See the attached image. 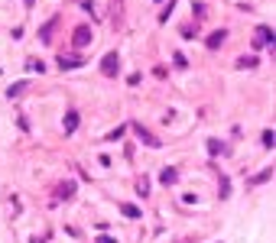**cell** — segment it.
<instances>
[{"label": "cell", "mask_w": 276, "mask_h": 243, "mask_svg": "<svg viewBox=\"0 0 276 243\" xmlns=\"http://www.w3.org/2000/svg\"><path fill=\"white\" fill-rule=\"evenodd\" d=\"M123 133H127V127H117V130H111V133H108V140H111V143H117Z\"/></svg>", "instance_id": "cell-16"}, {"label": "cell", "mask_w": 276, "mask_h": 243, "mask_svg": "<svg viewBox=\"0 0 276 243\" xmlns=\"http://www.w3.org/2000/svg\"><path fill=\"white\" fill-rule=\"evenodd\" d=\"M237 68H257V58H254V55H244V58H237Z\"/></svg>", "instance_id": "cell-14"}, {"label": "cell", "mask_w": 276, "mask_h": 243, "mask_svg": "<svg viewBox=\"0 0 276 243\" xmlns=\"http://www.w3.org/2000/svg\"><path fill=\"white\" fill-rule=\"evenodd\" d=\"M270 175H273V169H263V172H257V175L250 178V185H263V181H270Z\"/></svg>", "instance_id": "cell-11"}, {"label": "cell", "mask_w": 276, "mask_h": 243, "mask_svg": "<svg viewBox=\"0 0 276 243\" xmlns=\"http://www.w3.org/2000/svg\"><path fill=\"white\" fill-rule=\"evenodd\" d=\"M159 181H163L166 188L175 185V181H179V169H163V172H159Z\"/></svg>", "instance_id": "cell-8"}, {"label": "cell", "mask_w": 276, "mask_h": 243, "mask_svg": "<svg viewBox=\"0 0 276 243\" xmlns=\"http://www.w3.org/2000/svg\"><path fill=\"white\" fill-rule=\"evenodd\" d=\"M75 195V181H65V185H59V198H72Z\"/></svg>", "instance_id": "cell-12"}, {"label": "cell", "mask_w": 276, "mask_h": 243, "mask_svg": "<svg viewBox=\"0 0 276 243\" xmlns=\"http://www.w3.org/2000/svg\"><path fill=\"white\" fill-rule=\"evenodd\" d=\"M273 143H276V133H273V130H266V133H263V149H273Z\"/></svg>", "instance_id": "cell-15"}, {"label": "cell", "mask_w": 276, "mask_h": 243, "mask_svg": "<svg viewBox=\"0 0 276 243\" xmlns=\"http://www.w3.org/2000/svg\"><path fill=\"white\" fill-rule=\"evenodd\" d=\"M94 36H91V29H88V26H78L75 29V36H72V42H75V49H85L88 42H91Z\"/></svg>", "instance_id": "cell-3"}, {"label": "cell", "mask_w": 276, "mask_h": 243, "mask_svg": "<svg viewBox=\"0 0 276 243\" xmlns=\"http://www.w3.org/2000/svg\"><path fill=\"white\" fill-rule=\"evenodd\" d=\"M224 39H228V33H224V29H215L208 39H205V46H208V49H218V46H224Z\"/></svg>", "instance_id": "cell-5"}, {"label": "cell", "mask_w": 276, "mask_h": 243, "mask_svg": "<svg viewBox=\"0 0 276 243\" xmlns=\"http://www.w3.org/2000/svg\"><path fill=\"white\" fill-rule=\"evenodd\" d=\"M120 214L123 218H130V221H137V218H143V211H140L137 204H120Z\"/></svg>", "instance_id": "cell-10"}, {"label": "cell", "mask_w": 276, "mask_h": 243, "mask_svg": "<svg viewBox=\"0 0 276 243\" xmlns=\"http://www.w3.org/2000/svg\"><path fill=\"white\" fill-rule=\"evenodd\" d=\"M257 46H273V29L270 26H260V29H257Z\"/></svg>", "instance_id": "cell-7"}, {"label": "cell", "mask_w": 276, "mask_h": 243, "mask_svg": "<svg viewBox=\"0 0 276 243\" xmlns=\"http://www.w3.org/2000/svg\"><path fill=\"white\" fill-rule=\"evenodd\" d=\"M97 243H117L114 237H97Z\"/></svg>", "instance_id": "cell-21"}, {"label": "cell", "mask_w": 276, "mask_h": 243, "mask_svg": "<svg viewBox=\"0 0 276 243\" xmlns=\"http://www.w3.org/2000/svg\"><path fill=\"white\" fill-rule=\"evenodd\" d=\"M56 26H59V20H56V16H52L49 23H42V29H39V39H42V42H49V39H52V33H56Z\"/></svg>", "instance_id": "cell-9"}, {"label": "cell", "mask_w": 276, "mask_h": 243, "mask_svg": "<svg viewBox=\"0 0 276 243\" xmlns=\"http://www.w3.org/2000/svg\"><path fill=\"white\" fill-rule=\"evenodd\" d=\"M218 195H221V198H228V195H231V181H228L224 175H221V192H218Z\"/></svg>", "instance_id": "cell-18"}, {"label": "cell", "mask_w": 276, "mask_h": 243, "mask_svg": "<svg viewBox=\"0 0 276 243\" xmlns=\"http://www.w3.org/2000/svg\"><path fill=\"white\" fill-rule=\"evenodd\" d=\"M133 130H137V136H140V140H143L146 146H153V149H159V146H163L153 133H149V130H143V124H133Z\"/></svg>", "instance_id": "cell-4"}, {"label": "cell", "mask_w": 276, "mask_h": 243, "mask_svg": "<svg viewBox=\"0 0 276 243\" xmlns=\"http://www.w3.org/2000/svg\"><path fill=\"white\" fill-rule=\"evenodd\" d=\"M172 62H175V68H185V65H189V62H185V55H182V52H175V55H172Z\"/></svg>", "instance_id": "cell-19"}, {"label": "cell", "mask_w": 276, "mask_h": 243, "mask_svg": "<svg viewBox=\"0 0 276 243\" xmlns=\"http://www.w3.org/2000/svg\"><path fill=\"white\" fill-rule=\"evenodd\" d=\"M137 195H149V181L143 178V181H140V185H137Z\"/></svg>", "instance_id": "cell-20"}, {"label": "cell", "mask_w": 276, "mask_h": 243, "mask_svg": "<svg viewBox=\"0 0 276 243\" xmlns=\"http://www.w3.org/2000/svg\"><path fill=\"white\" fill-rule=\"evenodd\" d=\"M101 72L108 75V78H114V75L120 72V55H117V52H108V55L101 58Z\"/></svg>", "instance_id": "cell-1"}, {"label": "cell", "mask_w": 276, "mask_h": 243, "mask_svg": "<svg viewBox=\"0 0 276 243\" xmlns=\"http://www.w3.org/2000/svg\"><path fill=\"white\" fill-rule=\"evenodd\" d=\"M23 91H26V81H16L13 88H7V98H20Z\"/></svg>", "instance_id": "cell-13"}, {"label": "cell", "mask_w": 276, "mask_h": 243, "mask_svg": "<svg viewBox=\"0 0 276 243\" xmlns=\"http://www.w3.org/2000/svg\"><path fill=\"white\" fill-rule=\"evenodd\" d=\"M208 153H211V156H218V153H224V146H221L218 140H208Z\"/></svg>", "instance_id": "cell-17"}, {"label": "cell", "mask_w": 276, "mask_h": 243, "mask_svg": "<svg viewBox=\"0 0 276 243\" xmlns=\"http://www.w3.org/2000/svg\"><path fill=\"white\" fill-rule=\"evenodd\" d=\"M82 65H85L82 55H65V52L59 55V68H62V72H72V68H82Z\"/></svg>", "instance_id": "cell-2"}, {"label": "cell", "mask_w": 276, "mask_h": 243, "mask_svg": "<svg viewBox=\"0 0 276 243\" xmlns=\"http://www.w3.org/2000/svg\"><path fill=\"white\" fill-rule=\"evenodd\" d=\"M62 127H65V136H72L75 130H78V110H68V114H65V124H62Z\"/></svg>", "instance_id": "cell-6"}]
</instances>
